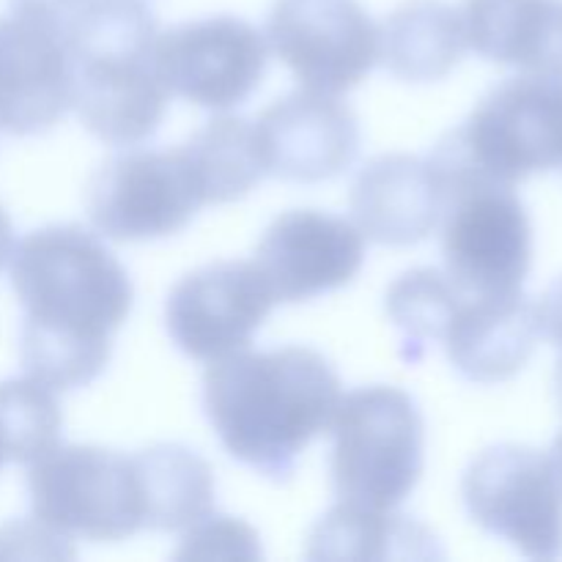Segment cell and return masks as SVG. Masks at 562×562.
<instances>
[{
  "instance_id": "obj_1",
  "label": "cell",
  "mask_w": 562,
  "mask_h": 562,
  "mask_svg": "<svg viewBox=\"0 0 562 562\" xmlns=\"http://www.w3.org/2000/svg\"><path fill=\"white\" fill-rule=\"evenodd\" d=\"M11 285L22 305L20 360L55 393L88 387L113 357L135 305L130 272L82 225H47L16 241Z\"/></svg>"
},
{
  "instance_id": "obj_2",
  "label": "cell",
  "mask_w": 562,
  "mask_h": 562,
  "mask_svg": "<svg viewBox=\"0 0 562 562\" xmlns=\"http://www.w3.org/2000/svg\"><path fill=\"white\" fill-rule=\"evenodd\" d=\"M340 376L311 346L236 351L203 373V412L220 445L272 483L294 477L307 445L327 431Z\"/></svg>"
},
{
  "instance_id": "obj_3",
  "label": "cell",
  "mask_w": 562,
  "mask_h": 562,
  "mask_svg": "<svg viewBox=\"0 0 562 562\" xmlns=\"http://www.w3.org/2000/svg\"><path fill=\"white\" fill-rule=\"evenodd\" d=\"M66 31L82 126L119 148L154 137L170 91L154 64L159 33L146 0H86Z\"/></svg>"
},
{
  "instance_id": "obj_4",
  "label": "cell",
  "mask_w": 562,
  "mask_h": 562,
  "mask_svg": "<svg viewBox=\"0 0 562 562\" xmlns=\"http://www.w3.org/2000/svg\"><path fill=\"white\" fill-rule=\"evenodd\" d=\"M329 475L340 503L395 510L417 488L426 423L406 390L371 384L340 398L333 420Z\"/></svg>"
},
{
  "instance_id": "obj_5",
  "label": "cell",
  "mask_w": 562,
  "mask_h": 562,
  "mask_svg": "<svg viewBox=\"0 0 562 562\" xmlns=\"http://www.w3.org/2000/svg\"><path fill=\"white\" fill-rule=\"evenodd\" d=\"M445 187V274L461 296L516 294L532 267V225L514 187L431 154Z\"/></svg>"
},
{
  "instance_id": "obj_6",
  "label": "cell",
  "mask_w": 562,
  "mask_h": 562,
  "mask_svg": "<svg viewBox=\"0 0 562 562\" xmlns=\"http://www.w3.org/2000/svg\"><path fill=\"white\" fill-rule=\"evenodd\" d=\"M33 521L60 541L115 543L146 530L135 453L99 445H55L27 464Z\"/></svg>"
},
{
  "instance_id": "obj_7",
  "label": "cell",
  "mask_w": 562,
  "mask_h": 562,
  "mask_svg": "<svg viewBox=\"0 0 562 562\" xmlns=\"http://www.w3.org/2000/svg\"><path fill=\"white\" fill-rule=\"evenodd\" d=\"M434 151L505 187L560 168L562 75L527 71L499 82Z\"/></svg>"
},
{
  "instance_id": "obj_8",
  "label": "cell",
  "mask_w": 562,
  "mask_h": 562,
  "mask_svg": "<svg viewBox=\"0 0 562 562\" xmlns=\"http://www.w3.org/2000/svg\"><path fill=\"white\" fill-rule=\"evenodd\" d=\"M461 499L483 532L525 558H562V481L543 450L514 442L481 450L461 477Z\"/></svg>"
},
{
  "instance_id": "obj_9",
  "label": "cell",
  "mask_w": 562,
  "mask_h": 562,
  "mask_svg": "<svg viewBox=\"0 0 562 562\" xmlns=\"http://www.w3.org/2000/svg\"><path fill=\"white\" fill-rule=\"evenodd\" d=\"M88 217L113 241H157L181 234L206 206L184 146L115 154L88 181Z\"/></svg>"
},
{
  "instance_id": "obj_10",
  "label": "cell",
  "mask_w": 562,
  "mask_h": 562,
  "mask_svg": "<svg viewBox=\"0 0 562 562\" xmlns=\"http://www.w3.org/2000/svg\"><path fill=\"white\" fill-rule=\"evenodd\" d=\"M263 36L305 91L340 97L379 64V27L360 0H274Z\"/></svg>"
},
{
  "instance_id": "obj_11",
  "label": "cell",
  "mask_w": 562,
  "mask_h": 562,
  "mask_svg": "<svg viewBox=\"0 0 562 562\" xmlns=\"http://www.w3.org/2000/svg\"><path fill=\"white\" fill-rule=\"evenodd\" d=\"M267 36L234 14L181 22L159 33L154 64L165 88L198 108L245 104L267 75Z\"/></svg>"
},
{
  "instance_id": "obj_12",
  "label": "cell",
  "mask_w": 562,
  "mask_h": 562,
  "mask_svg": "<svg viewBox=\"0 0 562 562\" xmlns=\"http://www.w3.org/2000/svg\"><path fill=\"white\" fill-rule=\"evenodd\" d=\"M278 305L256 261H217L184 274L165 302L170 340L190 360L217 362L252 344Z\"/></svg>"
},
{
  "instance_id": "obj_13",
  "label": "cell",
  "mask_w": 562,
  "mask_h": 562,
  "mask_svg": "<svg viewBox=\"0 0 562 562\" xmlns=\"http://www.w3.org/2000/svg\"><path fill=\"white\" fill-rule=\"evenodd\" d=\"M75 108L69 31L53 16L9 9L0 16V132H49Z\"/></svg>"
},
{
  "instance_id": "obj_14",
  "label": "cell",
  "mask_w": 562,
  "mask_h": 562,
  "mask_svg": "<svg viewBox=\"0 0 562 562\" xmlns=\"http://www.w3.org/2000/svg\"><path fill=\"white\" fill-rule=\"evenodd\" d=\"M366 263V236L351 220L318 209L274 217L256 247V267L278 302H311L349 285Z\"/></svg>"
},
{
  "instance_id": "obj_15",
  "label": "cell",
  "mask_w": 562,
  "mask_h": 562,
  "mask_svg": "<svg viewBox=\"0 0 562 562\" xmlns=\"http://www.w3.org/2000/svg\"><path fill=\"white\" fill-rule=\"evenodd\" d=\"M267 176L291 184L338 179L360 154V121L333 93L294 91L269 104L256 121Z\"/></svg>"
},
{
  "instance_id": "obj_16",
  "label": "cell",
  "mask_w": 562,
  "mask_h": 562,
  "mask_svg": "<svg viewBox=\"0 0 562 562\" xmlns=\"http://www.w3.org/2000/svg\"><path fill=\"white\" fill-rule=\"evenodd\" d=\"M349 203L362 236L376 245L412 247L442 223L445 187L428 157L384 154L360 170Z\"/></svg>"
},
{
  "instance_id": "obj_17",
  "label": "cell",
  "mask_w": 562,
  "mask_h": 562,
  "mask_svg": "<svg viewBox=\"0 0 562 562\" xmlns=\"http://www.w3.org/2000/svg\"><path fill=\"white\" fill-rule=\"evenodd\" d=\"M538 305L525 294L461 296L442 344L467 382L503 384L525 371L541 340Z\"/></svg>"
},
{
  "instance_id": "obj_18",
  "label": "cell",
  "mask_w": 562,
  "mask_h": 562,
  "mask_svg": "<svg viewBox=\"0 0 562 562\" xmlns=\"http://www.w3.org/2000/svg\"><path fill=\"white\" fill-rule=\"evenodd\" d=\"M467 47L492 64L562 75V0H464Z\"/></svg>"
},
{
  "instance_id": "obj_19",
  "label": "cell",
  "mask_w": 562,
  "mask_h": 562,
  "mask_svg": "<svg viewBox=\"0 0 562 562\" xmlns=\"http://www.w3.org/2000/svg\"><path fill=\"white\" fill-rule=\"evenodd\" d=\"M467 33L461 11L442 0H406L379 31V60L404 82L445 80L461 64Z\"/></svg>"
},
{
  "instance_id": "obj_20",
  "label": "cell",
  "mask_w": 562,
  "mask_h": 562,
  "mask_svg": "<svg viewBox=\"0 0 562 562\" xmlns=\"http://www.w3.org/2000/svg\"><path fill=\"white\" fill-rule=\"evenodd\" d=\"M437 536L395 510L338 503L311 532L307 560H442Z\"/></svg>"
},
{
  "instance_id": "obj_21",
  "label": "cell",
  "mask_w": 562,
  "mask_h": 562,
  "mask_svg": "<svg viewBox=\"0 0 562 562\" xmlns=\"http://www.w3.org/2000/svg\"><path fill=\"white\" fill-rule=\"evenodd\" d=\"M135 461L146 503V530H190L214 510V472L195 450L159 442L137 450Z\"/></svg>"
},
{
  "instance_id": "obj_22",
  "label": "cell",
  "mask_w": 562,
  "mask_h": 562,
  "mask_svg": "<svg viewBox=\"0 0 562 562\" xmlns=\"http://www.w3.org/2000/svg\"><path fill=\"white\" fill-rule=\"evenodd\" d=\"M181 146L195 168L206 206L241 201L267 179L256 124L250 119L217 115Z\"/></svg>"
},
{
  "instance_id": "obj_23",
  "label": "cell",
  "mask_w": 562,
  "mask_h": 562,
  "mask_svg": "<svg viewBox=\"0 0 562 562\" xmlns=\"http://www.w3.org/2000/svg\"><path fill=\"white\" fill-rule=\"evenodd\" d=\"M461 294L439 269L420 267L401 274L387 289V316L401 335V360L417 366L434 344H442Z\"/></svg>"
},
{
  "instance_id": "obj_24",
  "label": "cell",
  "mask_w": 562,
  "mask_h": 562,
  "mask_svg": "<svg viewBox=\"0 0 562 562\" xmlns=\"http://www.w3.org/2000/svg\"><path fill=\"white\" fill-rule=\"evenodd\" d=\"M64 412L55 390L33 376L0 382V456L5 464H33L60 445Z\"/></svg>"
},
{
  "instance_id": "obj_25",
  "label": "cell",
  "mask_w": 562,
  "mask_h": 562,
  "mask_svg": "<svg viewBox=\"0 0 562 562\" xmlns=\"http://www.w3.org/2000/svg\"><path fill=\"white\" fill-rule=\"evenodd\" d=\"M187 536L181 538V549L176 558H261V547H258V536L250 525L234 519V516L209 514L203 516L198 525L184 530Z\"/></svg>"
},
{
  "instance_id": "obj_26",
  "label": "cell",
  "mask_w": 562,
  "mask_h": 562,
  "mask_svg": "<svg viewBox=\"0 0 562 562\" xmlns=\"http://www.w3.org/2000/svg\"><path fill=\"white\" fill-rule=\"evenodd\" d=\"M538 318H541V333L562 349V274L538 302Z\"/></svg>"
},
{
  "instance_id": "obj_27",
  "label": "cell",
  "mask_w": 562,
  "mask_h": 562,
  "mask_svg": "<svg viewBox=\"0 0 562 562\" xmlns=\"http://www.w3.org/2000/svg\"><path fill=\"white\" fill-rule=\"evenodd\" d=\"M11 252H14V228H11V220L5 214V209L0 206V269L9 267Z\"/></svg>"
},
{
  "instance_id": "obj_28",
  "label": "cell",
  "mask_w": 562,
  "mask_h": 562,
  "mask_svg": "<svg viewBox=\"0 0 562 562\" xmlns=\"http://www.w3.org/2000/svg\"><path fill=\"white\" fill-rule=\"evenodd\" d=\"M549 456H552V464H554V470H558V475H560V481H562V434L558 439H554V445H552V450H549Z\"/></svg>"
},
{
  "instance_id": "obj_29",
  "label": "cell",
  "mask_w": 562,
  "mask_h": 562,
  "mask_svg": "<svg viewBox=\"0 0 562 562\" xmlns=\"http://www.w3.org/2000/svg\"><path fill=\"white\" fill-rule=\"evenodd\" d=\"M554 395H558V406L562 412V357L558 362V373H554Z\"/></svg>"
},
{
  "instance_id": "obj_30",
  "label": "cell",
  "mask_w": 562,
  "mask_h": 562,
  "mask_svg": "<svg viewBox=\"0 0 562 562\" xmlns=\"http://www.w3.org/2000/svg\"><path fill=\"white\" fill-rule=\"evenodd\" d=\"M5 464V461H3V456H0V467H3Z\"/></svg>"
}]
</instances>
